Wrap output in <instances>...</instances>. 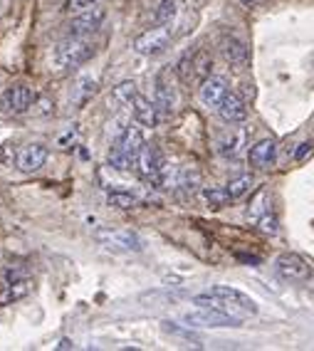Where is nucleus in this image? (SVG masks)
<instances>
[{
    "label": "nucleus",
    "instance_id": "nucleus-15",
    "mask_svg": "<svg viewBox=\"0 0 314 351\" xmlns=\"http://www.w3.org/2000/svg\"><path fill=\"white\" fill-rule=\"evenodd\" d=\"M220 117L226 121H230V124H238V121H245L247 117V107H245V99L238 95H230L228 92L226 99L220 101V107H218Z\"/></svg>",
    "mask_w": 314,
    "mask_h": 351
},
{
    "label": "nucleus",
    "instance_id": "nucleus-19",
    "mask_svg": "<svg viewBox=\"0 0 314 351\" xmlns=\"http://www.w3.org/2000/svg\"><path fill=\"white\" fill-rule=\"evenodd\" d=\"M156 107L161 109L164 114L173 112V107H176V92H173V87H171L169 82H164L161 77H158L156 82Z\"/></svg>",
    "mask_w": 314,
    "mask_h": 351
},
{
    "label": "nucleus",
    "instance_id": "nucleus-14",
    "mask_svg": "<svg viewBox=\"0 0 314 351\" xmlns=\"http://www.w3.org/2000/svg\"><path fill=\"white\" fill-rule=\"evenodd\" d=\"M228 95V82L223 77H208L201 84V99L206 107H220V101Z\"/></svg>",
    "mask_w": 314,
    "mask_h": 351
},
{
    "label": "nucleus",
    "instance_id": "nucleus-18",
    "mask_svg": "<svg viewBox=\"0 0 314 351\" xmlns=\"http://www.w3.org/2000/svg\"><path fill=\"white\" fill-rule=\"evenodd\" d=\"M95 95H97V80H92V77H80L77 84L72 87L69 99H72L75 107H84V104H87Z\"/></svg>",
    "mask_w": 314,
    "mask_h": 351
},
{
    "label": "nucleus",
    "instance_id": "nucleus-28",
    "mask_svg": "<svg viewBox=\"0 0 314 351\" xmlns=\"http://www.w3.org/2000/svg\"><path fill=\"white\" fill-rule=\"evenodd\" d=\"M309 151H312V144H304V149H297V154H295V158H297V161H300V158H304V156H307V154H309Z\"/></svg>",
    "mask_w": 314,
    "mask_h": 351
},
{
    "label": "nucleus",
    "instance_id": "nucleus-4",
    "mask_svg": "<svg viewBox=\"0 0 314 351\" xmlns=\"http://www.w3.org/2000/svg\"><path fill=\"white\" fill-rule=\"evenodd\" d=\"M183 322L189 326H203V329H218V326H240L243 319L232 317L228 312H220L213 307H198L195 312H189L183 317Z\"/></svg>",
    "mask_w": 314,
    "mask_h": 351
},
{
    "label": "nucleus",
    "instance_id": "nucleus-10",
    "mask_svg": "<svg viewBox=\"0 0 314 351\" xmlns=\"http://www.w3.org/2000/svg\"><path fill=\"white\" fill-rule=\"evenodd\" d=\"M45 161H47V149L43 144H27L18 154V169L25 171V173L40 171L45 166Z\"/></svg>",
    "mask_w": 314,
    "mask_h": 351
},
{
    "label": "nucleus",
    "instance_id": "nucleus-13",
    "mask_svg": "<svg viewBox=\"0 0 314 351\" xmlns=\"http://www.w3.org/2000/svg\"><path fill=\"white\" fill-rule=\"evenodd\" d=\"M247 144V132L245 129H230L218 138V154L226 158H235Z\"/></svg>",
    "mask_w": 314,
    "mask_h": 351
},
{
    "label": "nucleus",
    "instance_id": "nucleus-16",
    "mask_svg": "<svg viewBox=\"0 0 314 351\" xmlns=\"http://www.w3.org/2000/svg\"><path fill=\"white\" fill-rule=\"evenodd\" d=\"M223 55H226V60L232 64V67H238V69L247 67V62H250L247 45L240 38H226L223 40Z\"/></svg>",
    "mask_w": 314,
    "mask_h": 351
},
{
    "label": "nucleus",
    "instance_id": "nucleus-11",
    "mask_svg": "<svg viewBox=\"0 0 314 351\" xmlns=\"http://www.w3.org/2000/svg\"><path fill=\"white\" fill-rule=\"evenodd\" d=\"M277 156V144L272 138H260L258 144L250 146V154H247V161H250L252 169H270L272 161Z\"/></svg>",
    "mask_w": 314,
    "mask_h": 351
},
{
    "label": "nucleus",
    "instance_id": "nucleus-1",
    "mask_svg": "<svg viewBox=\"0 0 314 351\" xmlns=\"http://www.w3.org/2000/svg\"><path fill=\"white\" fill-rule=\"evenodd\" d=\"M195 307H213L220 309V312H228L232 317H255L258 314V304L252 302V297H247L245 292L232 287H210L208 292H201V295L193 297Z\"/></svg>",
    "mask_w": 314,
    "mask_h": 351
},
{
    "label": "nucleus",
    "instance_id": "nucleus-29",
    "mask_svg": "<svg viewBox=\"0 0 314 351\" xmlns=\"http://www.w3.org/2000/svg\"><path fill=\"white\" fill-rule=\"evenodd\" d=\"M57 349H75V344H72L69 339H62V341H60V346H57Z\"/></svg>",
    "mask_w": 314,
    "mask_h": 351
},
{
    "label": "nucleus",
    "instance_id": "nucleus-12",
    "mask_svg": "<svg viewBox=\"0 0 314 351\" xmlns=\"http://www.w3.org/2000/svg\"><path fill=\"white\" fill-rule=\"evenodd\" d=\"M114 149L124 151L126 156L138 158V154L144 149V134H141V129H138V126H124L119 132V136H117Z\"/></svg>",
    "mask_w": 314,
    "mask_h": 351
},
{
    "label": "nucleus",
    "instance_id": "nucleus-2",
    "mask_svg": "<svg viewBox=\"0 0 314 351\" xmlns=\"http://www.w3.org/2000/svg\"><path fill=\"white\" fill-rule=\"evenodd\" d=\"M92 55H95V45L89 43L87 38L67 35V40H62V43L52 50V67L64 72V69L84 64Z\"/></svg>",
    "mask_w": 314,
    "mask_h": 351
},
{
    "label": "nucleus",
    "instance_id": "nucleus-3",
    "mask_svg": "<svg viewBox=\"0 0 314 351\" xmlns=\"http://www.w3.org/2000/svg\"><path fill=\"white\" fill-rule=\"evenodd\" d=\"M95 240L107 247V250L114 252H138L144 247L141 238L132 230H117V228H101V230L95 232Z\"/></svg>",
    "mask_w": 314,
    "mask_h": 351
},
{
    "label": "nucleus",
    "instance_id": "nucleus-17",
    "mask_svg": "<svg viewBox=\"0 0 314 351\" xmlns=\"http://www.w3.org/2000/svg\"><path fill=\"white\" fill-rule=\"evenodd\" d=\"M132 109H134V117H136V121L141 126H156L158 119H161V109L156 107V101L146 99V97H141V95L134 99Z\"/></svg>",
    "mask_w": 314,
    "mask_h": 351
},
{
    "label": "nucleus",
    "instance_id": "nucleus-23",
    "mask_svg": "<svg viewBox=\"0 0 314 351\" xmlns=\"http://www.w3.org/2000/svg\"><path fill=\"white\" fill-rule=\"evenodd\" d=\"M107 203L112 208H119V210H132V208L138 206V198L132 193H126V191H112L107 195Z\"/></svg>",
    "mask_w": 314,
    "mask_h": 351
},
{
    "label": "nucleus",
    "instance_id": "nucleus-24",
    "mask_svg": "<svg viewBox=\"0 0 314 351\" xmlns=\"http://www.w3.org/2000/svg\"><path fill=\"white\" fill-rule=\"evenodd\" d=\"M203 198H206V203L210 208H223V206H228V203L232 201L228 186H226V189H206V191H203Z\"/></svg>",
    "mask_w": 314,
    "mask_h": 351
},
{
    "label": "nucleus",
    "instance_id": "nucleus-9",
    "mask_svg": "<svg viewBox=\"0 0 314 351\" xmlns=\"http://www.w3.org/2000/svg\"><path fill=\"white\" fill-rule=\"evenodd\" d=\"M35 101V92H32L27 84L18 82V84H10V87L3 92V109L8 114H23L32 107Z\"/></svg>",
    "mask_w": 314,
    "mask_h": 351
},
{
    "label": "nucleus",
    "instance_id": "nucleus-7",
    "mask_svg": "<svg viewBox=\"0 0 314 351\" xmlns=\"http://www.w3.org/2000/svg\"><path fill=\"white\" fill-rule=\"evenodd\" d=\"M171 40H173V35H171L169 27L158 25V27H154V30H146L144 35H138V38L134 40V50H136L138 55L156 57L169 50Z\"/></svg>",
    "mask_w": 314,
    "mask_h": 351
},
{
    "label": "nucleus",
    "instance_id": "nucleus-6",
    "mask_svg": "<svg viewBox=\"0 0 314 351\" xmlns=\"http://www.w3.org/2000/svg\"><path fill=\"white\" fill-rule=\"evenodd\" d=\"M275 272L280 280H285V282H304V280L312 277V270H309L307 260L295 255V252H282V255H277Z\"/></svg>",
    "mask_w": 314,
    "mask_h": 351
},
{
    "label": "nucleus",
    "instance_id": "nucleus-27",
    "mask_svg": "<svg viewBox=\"0 0 314 351\" xmlns=\"http://www.w3.org/2000/svg\"><path fill=\"white\" fill-rule=\"evenodd\" d=\"M97 0H67L64 3V8L67 10H75V13H80V10H84V8H89V5H95Z\"/></svg>",
    "mask_w": 314,
    "mask_h": 351
},
{
    "label": "nucleus",
    "instance_id": "nucleus-21",
    "mask_svg": "<svg viewBox=\"0 0 314 351\" xmlns=\"http://www.w3.org/2000/svg\"><path fill=\"white\" fill-rule=\"evenodd\" d=\"M178 8H176V0H161L156 5V10H154V23L156 25H169L171 20L176 18Z\"/></svg>",
    "mask_w": 314,
    "mask_h": 351
},
{
    "label": "nucleus",
    "instance_id": "nucleus-8",
    "mask_svg": "<svg viewBox=\"0 0 314 351\" xmlns=\"http://www.w3.org/2000/svg\"><path fill=\"white\" fill-rule=\"evenodd\" d=\"M136 169H138V176H141L144 181L158 186L161 173H164V158H161V154H158L154 146L144 144V149H141V154H138V158H136Z\"/></svg>",
    "mask_w": 314,
    "mask_h": 351
},
{
    "label": "nucleus",
    "instance_id": "nucleus-22",
    "mask_svg": "<svg viewBox=\"0 0 314 351\" xmlns=\"http://www.w3.org/2000/svg\"><path fill=\"white\" fill-rule=\"evenodd\" d=\"M252 186H255V178L252 176H238V178H232L230 183H228V191H230V198L232 201H238V198H243V195H247L252 191Z\"/></svg>",
    "mask_w": 314,
    "mask_h": 351
},
{
    "label": "nucleus",
    "instance_id": "nucleus-20",
    "mask_svg": "<svg viewBox=\"0 0 314 351\" xmlns=\"http://www.w3.org/2000/svg\"><path fill=\"white\" fill-rule=\"evenodd\" d=\"M136 97H138V92H136V84H134V82H121V84H117L112 92V99L117 101V104H124V107H132Z\"/></svg>",
    "mask_w": 314,
    "mask_h": 351
},
{
    "label": "nucleus",
    "instance_id": "nucleus-5",
    "mask_svg": "<svg viewBox=\"0 0 314 351\" xmlns=\"http://www.w3.org/2000/svg\"><path fill=\"white\" fill-rule=\"evenodd\" d=\"M104 18H107V10L95 3V5L84 8V10H80L75 18L69 20L67 35H75V38H87V35H92V32L99 30L101 23H104Z\"/></svg>",
    "mask_w": 314,
    "mask_h": 351
},
{
    "label": "nucleus",
    "instance_id": "nucleus-26",
    "mask_svg": "<svg viewBox=\"0 0 314 351\" xmlns=\"http://www.w3.org/2000/svg\"><path fill=\"white\" fill-rule=\"evenodd\" d=\"M255 226H258L260 230L265 232V235H275V232L280 230V220H277L275 210H267V213H265L263 218L255 223Z\"/></svg>",
    "mask_w": 314,
    "mask_h": 351
},
{
    "label": "nucleus",
    "instance_id": "nucleus-25",
    "mask_svg": "<svg viewBox=\"0 0 314 351\" xmlns=\"http://www.w3.org/2000/svg\"><path fill=\"white\" fill-rule=\"evenodd\" d=\"M267 210H272L270 208V195L267 193H260L255 201H252V206H250V210H247V218L252 220V223H258L260 218H263Z\"/></svg>",
    "mask_w": 314,
    "mask_h": 351
},
{
    "label": "nucleus",
    "instance_id": "nucleus-30",
    "mask_svg": "<svg viewBox=\"0 0 314 351\" xmlns=\"http://www.w3.org/2000/svg\"><path fill=\"white\" fill-rule=\"evenodd\" d=\"M240 5H245V8H252L255 5V3H258V0H238Z\"/></svg>",
    "mask_w": 314,
    "mask_h": 351
}]
</instances>
